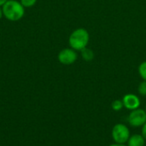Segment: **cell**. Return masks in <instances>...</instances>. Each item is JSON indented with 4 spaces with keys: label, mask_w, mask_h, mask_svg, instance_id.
Listing matches in <instances>:
<instances>
[{
    "label": "cell",
    "mask_w": 146,
    "mask_h": 146,
    "mask_svg": "<svg viewBox=\"0 0 146 146\" xmlns=\"http://www.w3.org/2000/svg\"><path fill=\"white\" fill-rule=\"evenodd\" d=\"M138 92L140 95L146 96V80H143L138 87Z\"/></svg>",
    "instance_id": "cell-12"
},
{
    "label": "cell",
    "mask_w": 146,
    "mask_h": 146,
    "mask_svg": "<svg viewBox=\"0 0 146 146\" xmlns=\"http://www.w3.org/2000/svg\"><path fill=\"white\" fill-rule=\"evenodd\" d=\"M3 16V9L2 7H0V20L2 19V17Z\"/></svg>",
    "instance_id": "cell-16"
},
{
    "label": "cell",
    "mask_w": 146,
    "mask_h": 146,
    "mask_svg": "<svg viewBox=\"0 0 146 146\" xmlns=\"http://www.w3.org/2000/svg\"><path fill=\"white\" fill-rule=\"evenodd\" d=\"M7 1H9V0H0V7H2Z\"/></svg>",
    "instance_id": "cell-15"
},
{
    "label": "cell",
    "mask_w": 146,
    "mask_h": 146,
    "mask_svg": "<svg viewBox=\"0 0 146 146\" xmlns=\"http://www.w3.org/2000/svg\"><path fill=\"white\" fill-rule=\"evenodd\" d=\"M3 16L10 21H18L25 15V8L17 0H9L3 6Z\"/></svg>",
    "instance_id": "cell-1"
},
{
    "label": "cell",
    "mask_w": 146,
    "mask_h": 146,
    "mask_svg": "<svg viewBox=\"0 0 146 146\" xmlns=\"http://www.w3.org/2000/svg\"><path fill=\"white\" fill-rule=\"evenodd\" d=\"M122 102L124 107L128 110H134L136 109H139L141 104L139 98L137 95L132 93L126 94L122 98Z\"/></svg>",
    "instance_id": "cell-6"
},
{
    "label": "cell",
    "mask_w": 146,
    "mask_h": 146,
    "mask_svg": "<svg viewBox=\"0 0 146 146\" xmlns=\"http://www.w3.org/2000/svg\"><path fill=\"white\" fill-rule=\"evenodd\" d=\"M109 146H127L126 144H117V143H114V144H111Z\"/></svg>",
    "instance_id": "cell-14"
},
{
    "label": "cell",
    "mask_w": 146,
    "mask_h": 146,
    "mask_svg": "<svg viewBox=\"0 0 146 146\" xmlns=\"http://www.w3.org/2000/svg\"><path fill=\"white\" fill-rule=\"evenodd\" d=\"M111 136L115 143L117 144H127L131 134L129 128L123 123L115 124L111 132Z\"/></svg>",
    "instance_id": "cell-3"
},
{
    "label": "cell",
    "mask_w": 146,
    "mask_h": 146,
    "mask_svg": "<svg viewBox=\"0 0 146 146\" xmlns=\"http://www.w3.org/2000/svg\"><path fill=\"white\" fill-rule=\"evenodd\" d=\"M127 121L133 127H142L146 122V112L140 108L134 110H131L128 115Z\"/></svg>",
    "instance_id": "cell-4"
},
{
    "label": "cell",
    "mask_w": 146,
    "mask_h": 146,
    "mask_svg": "<svg viewBox=\"0 0 146 146\" xmlns=\"http://www.w3.org/2000/svg\"><path fill=\"white\" fill-rule=\"evenodd\" d=\"M89 38V33L86 29L78 28L70 34L68 43L70 47L74 50H81L86 47Z\"/></svg>",
    "instance_id": "cell-2"
},
{
    "label": "cell",
    "mask_w": 146,
    "mask_h": 146,
    "mask_svg": "<svg viewBox=\"0 0 146 146\" xmlns=\"http://www.w3.org/2000/svg\"><path fill=\"white\" fill-rule=\"evenodd\" d=\"M141 134H142V136L145 138V139L146 140V122L143 125V127H142V129H141Z\"/></svg>",
    "instance_id": "cell-13"
},
{
    "label": "cell",
    "mask_w": 146,
    "mask_h": 146,
    "mask_svg": "<svg viewBox=\"0 0 146 146\" xmlns=\"http://www.w3.org/2000/svg\"><path fill=\"white\" fill-rule=\"evenodd\" d=\"M145 139L142 134H133L127 142V146H145Z\"/></svg>",
    "instance_id": "cell-7"
},
{
    "label": "cell",
    "mask_w": 146,
    "mask_h": 146,
    "mask_svg": "<svg viewBox=\"0 0 146 146\" xmlns=\"http://www.w3.org/2000/svg\"><path fill=\"white\" fill-rule=\"evenodd\" d=\"M145 112H146V106H145Z\"/></svg>",
    "instance_id": "cell-17"
},
{
    "label": "cell",
    "mask_w": 146,
    "mask_h": 146,
    "mask_svg": "<svg viewBox=\"0 0 146 146\" xmlns=\"http://www.w3.org/2000/svg\"><path fill=\"white\" fill-rule=\"evenodd\" d=\"M111 108H112V110L114 111H120V110H121L122 108H124L122 100L116 99V100L113 101L112 104H111Z\"/></svg>",
    "instance_id": "cell-9"
},
{
    "label": "cell",
    "mask_w": 146,
    "mask_h": 146,
    "mask_svg": "<svg viewBox=\"0 0 146 146\" xmlns=\"http://www.w3.org/2000/svg\"><path fill=\"white\" fill-rule=\"evenodd\" d=\"M77 57L78 56L76 51L72 48H66L62 50L57 56L58 61L64 65L73 64L77 60Z\"/></svg>",
    "instance_id": "cell-5"
},
{
    "label": "cell",
    "mask_w": 146,
    "mask_h": 146,
    "mask_svg": "<svg viewBox=\"0 0 146 146\" xmlns=\"http://www.w3.org/2000/svg\"><path fill=\"white\" fill-rule=\"evenodd\" d=\"M139 73L141 78L146 80V62H143L139 67Z\"/></svg>",
    "instance_id": "cell-10"
},
{
    "label": "cell",
    "mask_w": 146,
    "mask_h": 146,
    "mask_svg": "<svg viewBox=\"0 0 146 146\" xmlns=\"http://www.w3.org/2000/svg\"><path fill=\"white\" fill-rule=\"evenodd\" d=\"M20 2L23 5V7L26 9V8H32V7H33L36 4L37 0H20Z\"/></svg>",
    "instance_id": "cell-11"
},
{
    "label": "cell",
    "mask_w": 146,
    "mask_h": 146,
    "mask_svg": "<svg viewBox=\"0 0 146 146\" xmlns=\"http://www.w3.org/2000/svg\"><path fill=\"white\" fill-rule=\"evenodd\" d=\"M81 51V56H82V58L86 61V62H90L93 59L94 57V53L93 51L91 50V49H88V48H84L83 50H80Z\"/></svg>",
    "instance_id": "cell-8"
}]
</instances>
